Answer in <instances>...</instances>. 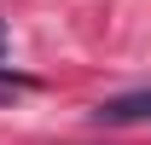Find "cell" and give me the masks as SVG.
<instances>
[{"label": "cell", "instance_id": "1", "mask_svg": "<svg viewBox=\"0 0 151 145\" xmlns=\"http://www.w3.org/2000/svg\"><path fill=\"white\" fill-rule=\"evenodd\" d=\"M105 128H139V122H151V87H134V93H111L105 105L93 110Z\"/></svg>", "mask_w": 151, "mask_h": 145}, {"label": "cell", "instance_id": "2", "mask_svg": "<svg viewBox=\"0 0 151 145\" xmlns=\"http://www.w3.org/2000/svg\"><path fill=\"white\" fill-rule=\"evenodd\" d=\"M0 52H6V29H0Z\"/></svg>", "mask_w": 151, "mask_h": 145}]
</instances>
